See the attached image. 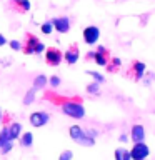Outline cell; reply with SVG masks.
I'll return each mask as SVG.
<instances>
[{
    "label": "cell",
    "instance_id": "cell-1",
    "mask_svg": "<svg viewBox=\"0 0 155 160\" xmlns=\"http://www.w3.org/2000/svg\"><path fill=\"white\" fill-rule=\"evenodd\" d=\"M60 107H62V112L65 115H68V117H72V118H83L85 117V108L82 105V100L78 97L67 98Z\"/></svg>",
    "mask_w": 155,
    "mask_h": 160
},
{
    "label": "cell",
    "instance_id": "cell-2",
    "mask_svg": "<svg viewBox=\"0 0 155 160\" xmlns=\"http://www.w3.org/2000/svg\"><path fill=\"white\" fill-rule=\"evenodd\" d=\"M68 135L73 142H77L78 145H83V147H93V143H95V138L88 137L80 125H72L68 128Z\"/></svg>",
    "mask_w": 155,
    "mask_h": 160
},
{
    "label": "cell",
    "instance_id": "cell-3",
    "mask_svg": "<svg viewBox=\"0 0 155 160\" xmlns=\"http://www.w3.org/2000/svg\"><path fill=\"white\" fill-rule=\"evenodd\" d=\"M63 60V52L57 47H47L45 48V63L50 67H58Z\"/></svg>",
    "mask_w": 155,
    "mask_h": 160
},
{
    "label": "cell",
    "instance_id": "cell-4",
    "mask_svg": "<svg viewBox=\"0 0 155 160\" xmlns=\"http://www.w3.org/2000/svg\"><path fill=\"white\" fill-rule=\"evenodd\" d=\"M130 153V160H145L150 153V148L145 142H138V143H133L132 150H128Z\"/></svg>",
    "mask_w": 155,
    "mask_h": 160
},
{
    "label": "cell",
    "instance_id": "cell-5",
    "mask_svg": "<svg viewBox=\"0 0 155 160\" xmlns=\"http://www.w3.org/2000/svg\"><path fill=\"white\" fill-rule=\"evenodd\" d=\"M143 73H145V63L140 62V60H133L127 70V77L130 80H133V82H138L143 77Z\"/></svg>",
    "mask_w": 155,
    "mask_h": 160
},
{
    "label": "cell",
    "instance_id": "cell-6",
    "mask_svg": "<svg viewBox=\"0 0 155 160\" xmlns=\"http://www.w3.org/2000/svg\"><path fill=\"white\" fill-rule=\"evenodd\" d=\"M12 148H13V142H12V140H10V137H8V128H7V125H3V128L0 130V153H2V155H7Z\"/></svg>",
    "mask_w": 155,
    "mask_h": 160
},
{
    "label": "cell",
    "instance_id": "cell-7",
    "mask_svg": "<svg viewBox=\"0 0 155 160\" xmlns=\"http://www.w3.org/2000/svg\"><path fill=\"white\" fill-rule=\"evenodd\" d=\"M100 38V28L95 25H88L83 28V40L87 45H93L97 43V40Z\"/></svg>",
    "mask_w": 155,
    "mask_h": 160
},
{
    "label": "cell",
    "instance_id": "cell-8",
    "mask_svg": "<svg viewBox=\"0 0 155 160\" xmlns=\"http://www.w3.org/2000/svg\"><path fill=\"white\" fill-rule=\"evenodd\" d=\"M40 40L35 37L33 33H27L25 35V42L22 45V52L25 55H33L35 53V48H37V45H38Z\"/></svg>",
    "mask_w": 155,
    "mask_h": 160
},
{
    "label": "cell",
    "instance_id": "cell-9",
    "mask_svg": "<svg viewBox=\"0 0 155 160\" xmlns=\"http://www.w3.org/2000/svg\"><path fill=\"white\" fill-rule=\"evenodd\" d=\"M48 120H50V115L47 112H33V113H30V117H28L30 125H32V127H37V128L47 125Z\"/></svg>",
    "mask_w": 155,
    "mask_h": 160
},
{
    "label": "cell",
    "instance_id": "cell-10",
    "mask_svg": "<svg viewBox=\"0 0 155 160\" xmlns=\"http://www.w3.org/2000/svg\"><path fill=\"white\" fill-rule=\"evenodd\" d=\"M78 58H80L78 45H77V43L68 45L67 52H63V60H65V62H67L68 65H73V63H77V62H78Z\"/></svg>",
    "mask_w": 155,
    "mask_h": 160
},
{
    "label": "cell",
    "instance_id": "cell-11",
    "mask_svg": "<svg viewBox=\"0 0 155 160\" xmlns=\"http://www.w3.org/2000/svg\"><path fill=\"white\" fill-rule=\"evenodd\" d=\"M50 23H52L53 30H57L58 33H67L70 30V20L68 17H55L50 20Z\"/></svg>",
    "mask_w": 155,
    "mask_h": 160
},
{
    "label": "cell",
    "instance_id": "cell-12",
    "mask_svg": "<svg viewBox=\"0 0 155 160\" xmlns=\"http://www.w3.org/2000/svg\"><path fill=\"white\" fill-rule=\"evenodd\" d=\"M108 50L103 47V45H98L97 47V52H93V57H92V60L97 65H100V67H105V65L108 63Z\"/></svg>",
    "mask_w": 155,
    "mask_h": 160
},
{
    "label": "cell",
    "instance_id": "cell-13",
    "mask_svg": "<svg viewBox=\"0 0 155 160\" xmlns=\"http://www.w3.org/2000/svg\"><path fill=\"white\" fill-rule=\"evenodd\" d=\"M130 138H132L133 143L143 142V140H145V128H143V125L135 123L132 127V130H130Z\"/></svg>",
    "mask_w": 155,
    "mask_h": 160
},
{
    "label": "cell",
    "instance_id": "cell-14",
    "mask_svg": "<svg viewBox=\"0 0 155 160\" xmlns=\"http://www.w3.org/2000/svg\"><path fill=\"white\" fill-rule=\"evenodd\" d=\"M10 8L15 10L17 13H27L30 10V0H12Z\"/></svg>",
    "mask_w": 155,
    "mask_h": 160
},
{
    "label": "cell",
    "instance_id": "cell-15",
    "mask_svg": "<svg viewBox=\"0 0 155 160\" xmlns=\"http://www.w3.org/2000/svg\"><path fill=\"white\" fill-rule=\"evenodd\" d=\"M7 128H8V137L12 142H15L22 135V123L20 122H12L10 125H7Z\"/></svg>",
    "mask_w": 155,
    "mask_h": 160
},
{
    "label": "cell",
    "instance_id": "cell-16",
    "mask_svg": "<svg viewBox=\"0 0 155 160\" xmlns=\"http://www.w3.org/2000/svg\"><path fill=\"white\" fill-rule=\"evenodd\" d=\"M20 145H22L23 148H30L33 145V133L32 132H25L20 135Z\"/></svg>",
    "mask_w": 155,
    "mask_h": 160
},
{
    "label": "cell",
    "instance_id": "cell-17",
    "mask_svg": "<svg viewBox=\"0 0 155 160\" xmlns=\"http://www.w3.org/2000/svg\"><path fill=\"white\" fill-rule=\"evenodd\" d=\"M47 83H48V78L45 77V75H37L35 77V80H33V90L37 92V90H43L45 87H47Z\"/></svg>",
    "mask_w": 155,
    "mask_h": 160
},
{
    "label": "cell",
    "instance_id": "cell-18",
    "mask_svg": "<svg viewBox=\"0 0 155 160\" xmlns=\"http://www.w3.org/2000/svg\"><path fill=\"white\" fill-rule=\"evenodd\" d=\"M105 67H107V72L115 73V72H118V68H120V67H122V62H120V58L113 57V58H110V60H108V63L105 65Z\"/></svg>",
    "mask_w": 155,
    "mask_h": 160
},
{
    "label": "cell",
    "instance_id": "cell-19",
    "mask_svg": "<svg viewBox=\"0 0 155 160\" xmlns=\"http://www.w3.org/2000/svg\"><path fill=\"white\" fill-rule=\"evenodd\" d=\"M115 160H130L128 150H127V148H123V147L117 148V150H115Z\"/></svg>",
    "mask_w": 155,
    "mask_h": 160
},
{
    "label": "cell",
    "instance_id": "cell-20",
    "mask_svg": "<svg viewBox=\"0 0 155 160\" xmlns=\"http://www.w3.org/2000/svg\"><path fill=\"white\" fill-rule=\"evenodd\" d=\"M35 102V90L33 88H30L27 93H25V97H23V100H22V103L27 107V105H30V103H33Z\"/></svg>",
    "mask_w": 155,
    "mask_h": 160
},
{
    "label": "cell",
    "instance_id": "cell-21",
    "mask_svg": "<svg viewBox=\"0 0 155 160\" xmlns=\"http://www.w3.org/2000/svg\"><path fill=\"white\" fill-rule=\"evenodd\" d=\"M87 75H90V77H92L97 83H103V82H105V77H103V75L98 73V72H95V70H88Z\"/></svg>",
    "mask_w": 155,
    "mask_h": 160
},
{
    "label": "cell",
    "instance_id": "cell-22",
    "mask_svg": "<svg viewBox=\"0 0 155 160\" xmlns=\"http://www.w3.org/2000/svg\"><path fill=\"white\" fill-rule=\"evenodd\" d=\"M98 85H100V83H97V82L88 83V85H87V92L92 93V95H98V93H100V87H98Z\"/></svg>",
    "mask_w": 155,
    "mask_h": 160
},
{
    "label": "cell",
    "instance_id": "cell-23",
    "mask_svg": "<svg viewBox=\"0 0 155 160\" xmlns=\"http://www.w3.org/2000/svg\"><path fill=\"white\" fill-rule=\"evenodd\" d=\"M72 158H73V152H72V150H63V152L58 155V160H72Z\"/></svg>",
    "mask_w": 155,
    "mask_h": 160
},
{
    "label": "cell",
    "instance_id": "cell-24",
    "mask_svg": "<svg viewBox=\"0 0 155 160\" xmlns=\"http://www.w3.org/2000/svg\"><path fill=\"white\" fill-rule=\"evenodd\" d=\"M42 32L45 33V35H48V33H52V30H53V27H52V23L50 22H45V23H42Z\"/></svg>",
    "mask_w": 155,
    "mask_h": 160
},
{
    "label": "cell",
    "instance_id": "cell-25",
    "mask_svg": "<svg viewBox=\"0 0 155 160\" xmlns=\"http://www.w3.org/2000/svg\"><path fill=\"white\" fill-rule=\"evenodd\" d=\"M48 83L52 85V87H58V85H60V77H57V75H52V77L48 78Z\"/></svg>",
    "mask_w": 155,
    "mask_h": 160
},
{
    "label": "cell",
    "instance_id": "cell-26",
    "mask_svg": "<svg viewBox=\"0 0 155 160\" xmlns=\"http://www.w3.org/2000/svg\"><path fill=\"white\" fill-rule=\"evenodd\" d=\"M8 45H10V48H12V50H22V43L17 42V40H10Z\"/></svg>",
    "mask_w": 155,
    "mask_h": 160
},
{
    "label": "cell",
    "instance_id": "cell-27",
    "mask_svg": "<svg viewBox=\"0 0 155 160\" xmlns=\"http://www.w3.org/2000/svg\"><path fill=\"white\" fill-rule=\"evenodd\" d=\"M45 45L42 43V42H38V45H37V48H35V53H42V52H45Z\"/></svg>",
    "mask_w": 155,
    "mask_h": 160
},
{
    "label": "cell",
    "instance_id": "cell-28",
    "mask_svg": "<svg viewBox=\"0 0 155 160\" xmlns=\"http://www.w3.org/2000/svg\"><path fill=\"white\" fill-rule=\"evenodd\" d=\"M5 43H7V38H5V37H3V35H2V33H0V47H3V45H5Z\"/></svg>",
    "mask_w": 155,
    "mask_h": 160
},
{
    "label": "cell",
    "instance_id": "cell-29",
    "mask_svg": "<svg viewBox=\"0 0 155 160\" xmlns=\"http://www.w3.org/2000/svg\"><path fill=\"white\" fill-rule=\"evenodd\" d=\"M118 140H120V142H127V140H128V137H127V135H120V137H118Z\"/></svg>",
    "mask_w": 155,
    "mask_h": 160
},
{
    "label": "cell",
    "instance_id": "cell-30",
    "mask_svg": "<svg viewBox=\"0 0 155 160\" xmlns=\"http://www.w3.org/2000/svg\"><path fill=\"white\" fill-rule=\"evenodd\" d=\"M92 57H93V52H88V55H87V60H92Z\"/></svg>",
    "mask_w": 155,
    "mask_h": 160
},
{
    "label": "cell",
    "instance_id": "cell-31",
    "mask_svg": "<svg viewBox=\"0 0 155 160\" xmlns=\"http://www.w3.org/2000/svg\"><path fill=\"white\" fill-rule=\"evenodd\" d=\"M0 125H2V108H0Z\"/></svg>",
    "mask_w": 155,
    "mask_h": 160
},
{
    "label": "cell",
    "instance_id": "cell-32",
    "mask_svg": "<svg viewBox=\"0 0 155 160\" xmlns=\"http://www.w3.org/2000/svg\"><path fill=\"white\" fill-rule=\"evenodd\" d=\"M10 2H12V0H10Z\"/></svg>",
    "mask_w": 155,
    "mask_h": 160
}]
</instances>
